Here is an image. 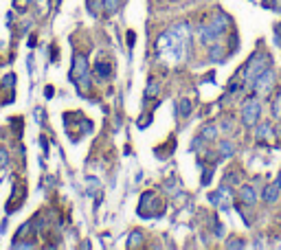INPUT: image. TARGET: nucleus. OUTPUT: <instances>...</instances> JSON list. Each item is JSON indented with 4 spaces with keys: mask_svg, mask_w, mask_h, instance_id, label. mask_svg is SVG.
Listing matches in <instances>:
<instances>
[{
    "mask_svg": "<svg viewBox=\"0 0 281 250\" xmlns=\"http://www.w3.org/2000/svg\"><path fill=\"white\" fill-rule=\"evenodd\" d=\"M191 37H194V29L187 22L172 26L156 40V55L161 62L167 66H178L189 57L191 51Z\"/></svg>",
    "mask_w": 281,
    "mask_h": 250,
    "instance_id": "nucleus-1",
    "label": "nucleus"
},
{
    "mask_svg": "<svg viewBox=\"0 0 281 250\" xmlns=\"http://www.w3.org/2000/svg\"><path fill=\"white\" fill-rule=\"evenodd\" d=\"M271 68V57H268L266 53H262V51H257V53H253L251 57H249V64H246V68H244V86L246 83H251L255 81V77L257 75H262L264 70H268Z\"/></svg>",
    "mask_w": 281,
    "mask_h": 250,
    "instance_id": "nucleus-2",
    "label": "nucleus"
},
{
    "mask_svg": "<svg viewBox=\"0 0 281 250\" xmlns=\"http://www.w3.org/2000/svg\"><path fill=\"white\" fill-rule=\"evenodd\" d=\"M275 83H277V75H275L273 68H268V70H264L262 75H257L255 81H253L251 86H253V90L260 94V97H268V94L273 92Z\"/></svg>",
    "mask_w": 281,
    "mask_h": 250,
    "instance_id": "nucleus-3",
    "label": "nucleus"
},
{
    "mask_svg": "<svg viewBox=\"0 0 281 250\" xmlns=\"http://www.w3.org/2000/svg\"><path fill=\"white\" fill-rule=\"evenodd\" d=\"M260 116H262V103H260V99H255V97L246 99L244 105H242V123H244L246 127L257 125Z\"/></svg>",
    "mask_w": 281,
    "mask_h": 250,
    "instance_id": "nucleus-4",
    "label": "nucleus"
},
{
    "mask_svg": "<svg viewBox=\"0 0 281 250\" xmlns=\"http://www.w3.org/2000/svg\"><path fill=\"white\" fill-rule=\"evenodd\" d=\"M209 24H211L213 29H216V33H218V35H222V33H224V31H227L229 26H231V18H229L227 13H222V11H220V13H216V15H213Z\"/></svg>",
    "mask_w": 281,
    "mask_h": 250,
    "instance_id": "nucleus-5",
    "label": "nucleus"
},
{
    "mask_svg": "<svg viewBox=\"0 0 281 250\" xmlns=\"http://www.w3.org/2000/svg\"><path fill=\"white\" fill-rule=\"evenodd\" d=\"M198 37H200V42H202V44H207V46H209V44H213L220 35L216 33V29H213L211 24H202L200 29H198Z\"/></svg>",
    "mask_w": 281,
    "mask_h": 250,
    "instance_id": "nucleus-6",
    "label": "nucleus"
},
{
    "mask_svg": "<svg viewBox=\"0 0 281 250\" xmlns=\"http://www.w3.org/2000/svg\"><path fill=\"white\" fill-rule=\"evenodd\" d=\"M73 77L77 79H84V77H88V59L84 57V55H75V66H73Z\"/></svg>",
    "mask_w": 281,
    "mask_h": 250,
    "instance_id": "nucleus-7",
    "label": "nucleus"
},
{
    "mask_svg": "<svg viewBox=\"0 0 281 250\" xmlns=\"http://www.w3.org/2000/svg\"><path fill=\"white\" fill-rule=\"evenodd\" d=\"M240 198H242V202L249 204V207H253V204L257 202V193H255V189L249 187V185L240 189Z\"/></svg>",
    "mask_w": 281,
    "mask_h": 250,
    "instance_id": "nucleus-8",
    "label": "nucleus"
},
{
    "mask_svg": "<svg viewBox=\"0 0 281 250\" xmlns=\"http://www.w3.org/2000/svg\"><path fill=\"white\" fill-rule=\"evenodd\" d=\"M277 198H279V185L277 182H275V185H268L266 189H264V202L275 204L277 202Z\"/></svg>",
    "mask_w": 281,
    "mask_h": 250,
    "instance_id": "nucleus-9",
    "label": "nucleus"
},
{
    "mask_svg": "<svg viewBox=\"0 0 281 250\" xmlns=\"http://www.w3.org/2000/svg\"><path fill=\"white\" fill-rule=\"evenodd\" d=\"M158 92H161V83L156 79H150V83L145 88V101H152L154 97H158Z\"/></svg>",
    "mask_w": 281,
    "mask_h": 250,
    "instance_id": "nucleus-10",
    "label": "nucleus"
},
{
    "mask_svg": "<svg viewBox=\"0 0 281 250\" xmlns=\"http://www.w3.org/2000/svg\"><path fill=\"white\" fill-rule=\"evenodd\" d=\"M255 136H257V141H268V138L273 136V127L268 123H260V125H257Z\"/></svg>",
    "mask_w": 281,
    "mask_h": 250,
    "instance_id": "nucleus-11",
    "label": "nucleus"
},
{
    "mask_svg": "<svg viewBox=\"0 0 281 250\" xmlns=\"http://www.w3.org/2000/svg\"><path fill=\"white\" fill-rule=\"evenodd\" d=\"M209 57H211V62H220V59L224 57V48L216 42L209 44Z\"/></svg>",
    "mask_w": 281,
    "mask_h": 250,
    "instance_id": "nucleus-12",
    "label": "nucleus"
},
{
    "mask_svg": "<svg viewBox=\"0 0 281 250\" xmlns=\"http://www.w3.org/2000/svg\"><path fill=\"white\" fill-rule=\"evenodd\" d=\"M176 114H180V116H189L191 114V101L189 99H180L178 108H176Z\"/></svg>",
    "mask_w": 281,
    "mask_h": 250,
    "instance_id": "nucleus-13",
    "label": "nucleus"
},
{
    "mask_svg": "<svg viewBox=\"0 0 281 250\" xmlns=\"http://www.w3.org/2000/svg\"><path fill=\"white\" fill-rule=\"evenodd\" d=\"M121 4H123V0H103V9H106L108 13H117L121 9Z\"/></svg>",
    "mask_w": 281,
    "mask_h": 250,
    "instance_id": "nucleus-14",
    "label": "nucleus"
},
{
    "mask_svg": "<svg viewBox=\"0 0 281 250\" xmlns=\"http://www.w3.org/2000/svg\"><path fill=\"white\" fill-rule=\"evenodd\" d=\"M233 152H235V145L231 141H220V154L222 156H233Z\"/></svg>",
    "mask_w": 281,
    "mask_h": 250,
    "instance_id": "nucleus-15",
    "label": "nucleus"
},
{
    "mask_svg": "<svg viewBox=\"0 0 281 250\" xmlns=\"http://www.w3.org/2000/svg\"><path fill=\"white\" fill-rule=\"evenodd\" d=\"M139 244H143V233L141 231H132L130 233V240H128V246L134 248V246H139Z\"/></svg>",
    "mask_w": 281,
    "mask_h": 250,
    "instance_id": "nucleus-16",
    "label": "nucleus"
},
{
    "mask_svg": "<svg viewBox=\"0 0 281 250\" xmlns=\"http://www.w3.org/2000/svg\"><path fill=\"white\" fill-rule=\"evenodd\" d=\"M216 134H218V127L216 125H207L205 130H202V138H205V141H213Z\"/></svg>",
    "mask_w": 281,
    "mask_h": 250,
    "instance_id": "nucleus-17",
    "label": "nucleus"
},
{
    "mask_svg": "<svg viewBox=\"0 0 281 250\" xmlns=\"http://www.w3.org/2000/svg\"><path fill=\"white\" fill-rule=\"evenodd\" d=\"M273 114L277 121H281V92L277 94V99H275V103H273Z\"/></svg>",
    "mask_w": 281,
    "mask_h": 250,
    "instance_id": "nucleus-18",
    "label": "nucleus"
},
{
    "mask_svg": "<svg viewBox=\"0 0 281 250\" xmlns=\"http://www.w3.org/2000/svg\"><path fill=\"white\" fill-rule=\"evenodd\" d=\"M97 73H99V77H108L110 75V64L108 62H99Z\"/></svg>",
    "mask_w": 281,
    "mask_h": 250,
    "instance_id": "nucleus-19",
    "label": "nucleus"
},
{
    "mask_svg": "<svg viewBox=\"0 0 281 250\" xmlns=\"http://www.w3.org/2000/svg\"><path fill=\"white\" fill-rule=\"evenodd\" d=\"M211 176H213V167H205V176H202V185H209Z\"/></svg>",
    "mask_w": 281,
    "mask_h": 250,
    "instance_id": "nucleus-20",
    "label": "nucleus"
},
{
    "mask_svg": "<svg viewBox=\"0 0 281 250\" xmlns=\"http://www.w3.org/2000/svg\"><path fill=\"white\" fill-rule=\"evenodd\" d=\"M227 246H229V248H244L246 244H244V242H229Z\"/></svg>",
    "mask_w": 281,
    "mask_h": 250,
    "instance_id": "nucleus-21",
    "label": "nucleus"
},
{
    "mask_svg": "<svg viewBox=\"0 0 281 250\" xmlns=\"http://www.w3.org/2000/svg\"><path fill=\"white\" fill-rule=\"evenodd\" d=\"M264 4H266V7H273V0H264Z\"/></svg>",
    "mask_w": 281,
    "mask_h": 250,
    "instance_id": "nucleus-22",
    "label": "nucleus"
}]
</instances>
